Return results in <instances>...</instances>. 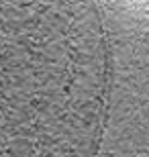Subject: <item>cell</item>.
<instances>
[{
    "label": "cell",
    "instance_id": "1",
    "mask_svg": "<svg viewBox=\"0 0 149 157\" xmlns=\"http://www.w3.org/2000/svg\"><path fill=\"white\" fill-rule=\"evenodd\" d=\"M90 4H0V157H90L108 92Z\"/></svg>",
    "mask_w": 149,
    "mask_h": 157
}]
</instances>
